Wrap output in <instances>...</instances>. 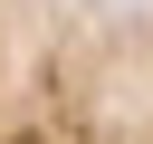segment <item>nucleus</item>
Listing matches in <instances>:
<instances>
[{
  "label": "nucleus",
  "instance_id": "1",
  "mask_svg": "<svg viewBox=\"0 0 153 144\" xmlns=\"http://www.w3.org/2000/svg\"><path fill=\"white\" fill-rule=\"evenodd\" d=\"M0 144H153V0H0Z\"/></svg>",
  "mask_w": 153,
  "mask_h": 144
}]
</instances>
